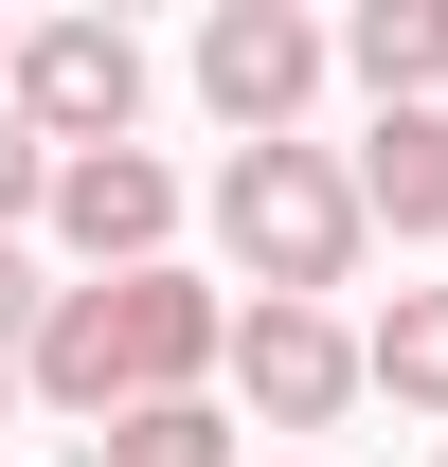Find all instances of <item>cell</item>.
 Instances as JSON below:
<instances>
[{
	"label": "cell",
	"instance_id": "4fadbf2b",
	"mask_svg": "<svg viewBox=\"0 0 448 467\" xmlns=\"http://www.w3.org/2000/svg\"><path fill=\"white\" fill-rule=\"evenodd\" d=\"M0 72H18V18H0Z\"/></svg>",
	"mask_w": 448,
	"mask_h": 467
},
{
	"label": "cell",
	"instance_id": "52a82bcc",
	"mask_svg": "<svg viewBox=\"0 0 448 467\" xmlns=\"http://www.w3.org/2000/svg\"><path fill=\"white\" fill-rule=\"evenodd\" d=\"M359 234H448V109H377V144H341Z\"/></svg>",
	"mask_w": 448,
	"mask_h": 467
},
{
	"label": "cell",
	"instance_id": "7a4b0ae2",
	"mask_svg": "<svg viewBox=\"0 0 448 467\" xmlns=\"http://www.w3.org/2000/svg\"><path fill=\"white\" fill-rule=\"evenodd\" d=\"M216 252H233V288L251 306H323V288H359V180H341V144H233V180H216Z\"/></svg>",
	"mask_w": 448,
	"mask_h": 467
},
{
	"label": "cell",
	"instance_id": "277c9868",
	"mask_svg": "<svg viewBox=\"0 0 448 467\" xmlns=\"http://www.w3.org/2000/svg\"><path fill=\"white\" fill-rule=\"evenodd\" d=\"M323 18L305 0H216L198 18V109L233 126V144H305V90H323Z\"/></svg>",
	"mask_w": 448,
	"mask_h": 467
},
{
	"label": "cell",
	"instance_id": "8fae6325",
	"mask_svg": "<svg viewBox=\"0 0 448 467\" xmlns=\"http://www.w3.org/2000/svg\"><path fill=\"white\" fill-rule=\"evenodd\" d=\"M36 198H55V144H36V126L0 109V234H36Z\"/></svg>",
	"mask_w": 448,
	"mask_h": 467
},
{
	"label": "cell",
	"instance_id": "9c48e42d",
	"mask_svg": "<svg viewBox=\"0 0 448 467\" xmlns=\"http://www.w3.org/2000/svg\"><path fill=\"white\" fill-rule=\"evenodd\" d=\"M359 396H394V413L448 431V288H394L377 324H359Z\"/></svg>",
	"mask_w": 448,
	"mask_h": 467
},
{
	"label": "cell",
	"instance_id": "5bb4252c",
	"mask_svg": "<svg viewBox=\"0 0 448 467\" xmlns=\"http://www.w3.org/2000/svg\"><path fill=\"white\" fill-rule=\"evenodd\" d=\"M0 413H18V378H0Z\"/></svg>",
	"mask_w": 448,
	"mask_h": 467
},
{
	"label": "cell",
	"instance_id": "6da1fadb",
	"mask_svg": "<svg viewBox=\"0 0 448 467\" xmlns=\"http://www.w3.org/2000/svg\"><path fill=\"white\" fill-rule=\"evenodd\" d=\"M233 359V288H198V270H90V288L36 306V342H18V396H55L72 431H108V413H162V396H216Z\"/></svg>",
	"mask_w": 448,
	"mask_h": 467
},
{
	"label": "cell",
	"instance_id": "7c38bea8",
	"mask_svg": "<svg viewBox=\"0 0 448 467\" xmlns=\"http://www.w3.org/2000/svg\"><path fill=\"white\" fill-rule=\"evenodd\" d=\"M36 306H55V288H36V252L0 234V378H18V342H36Z\"/></svg>",
	"mask_w": 448,
	"mask_h": 467
},
{
	"label": "cell",
	"instance_id": "8992f818",
	"mask_svg": "<svg viewBox=\"0 0 448 467\" xmlns=\"http://www.w3.org/2000/svg\"><path fill=\"white\" fill-rule=\"evenodd\" d=\"M36 234H55L72 270H162V234H179V162H162V144H90V162H55Z\"/></svg>",
	"mask_w": 448,
	"mask_h": 467
},
{
	"label": "cell",
	"instance_id": "ba28073f",
	"mask_svg": "<svg viewBox=\"0 0 448 467\" xmlns=\"http://www.w3.org/2000/svg\"><path fill=\"white\" fill-rule=\"evenodd\" d=\"M323 55L359 72L377 109H431V90H448V0H359V18H341Z\"/></svg>",
	"mask_w": 448,
	"mask_h": 467
},
{
	"label": "cell",
	"instance_id": "3957f363",
	"mask_svg": "<svg viewBox=\"0 0 448 467\" xmlns=\"http://www.w3.org/2000/svg\"><path fill=\"white\" fill-rule=\"evenodd\" d=\"M0 109L36 126L55 162H90V144H126V126H144V36H126V18H18Z\"/></svg>",
	"mask_w": 448,
	"mask_h": 467
},
{
	"label": "cell",
	"instance_id": "5b68a950",
	"mask_svg": "<svg viewBox=\"0 0 448 467\" xmlns=\"http://www.w3.org/2000/svg\"><path fill=\"white\" fill-rule=\"evenodd\" d=\"M216 378L270 413V431H341V413H359V324H341V306H233Z\"/></svg>",
	"mask_w": 448,
	"mask_h": 467
},
{
	"label": "cell",
	"instance_id": "30bf717a",
	"mask_svg": "<svg viewBox=\"0 0 448 467\" xmlns=\"http://www.w3.org/2000/svg\"><path fill=\"white\" fill-rule=\"evenodd\" d=\"M108 467H233V413H216V396H162V413H108Z\"/></svg>",
	"mask_w": 448,
	"mask_h": 467
}]
</instances>
